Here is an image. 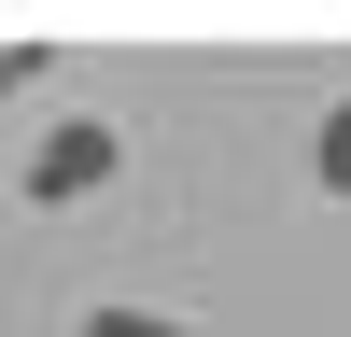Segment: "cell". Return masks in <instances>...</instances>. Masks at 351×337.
Wrapping results in <instances>:
<instances>
[{"instance_id":"7a4b0ae2","label":"cell","mask_w":351,"mask_h":337,"mask_svg":"<svg viewBox=\"0 0 351 337\" xmlns=\"http://www.w3.org/2000/svg\"><path fill=\"white\" fill-rule=\"evenodd\" d=\"M84 337H197L183 309H141V295H112V309H84Z\"/></svg>"},{"instance_id":"6da1fadb","label":"cell","mask_w":351,"mask_h":337,"mask_svg":"<svg viewBox=\"0 0 351 337\" xmlns=\"http://www.w3.org/2000/svg\"><path fill=\"white\" fill-rule=\"evenodd\" d=\"M112 168H127V127H99V112H56V127L28 140V211H71V197H99Z\"/></svg>"},{"instance_id":"3957f363","label":"cell","mask_w":351,"mask_h":337,"mask_svg":"<svg viewBox=\"0 0 351 337\" xmlns=\"http://www.w3.org/2000/svg\"><path fill=\"white\" fill-rule=\"evenodd\" d=\"M309 183H324V197H351V99L309 127Z\"/></svg>"},{"instance_id":"277c9868","label":"cell","mask_w":351,"mask_h":337,"mask_svg":"<svg viewBox=\"0 0 351 337\" xmlns=\"http://www.w3.org/2000/svg\"><path fill=\"white\" fill-rule=\"evenodd\" d=\"M14 84H43V42H0V99H14Z\"/></svg>"}]
</instances>
